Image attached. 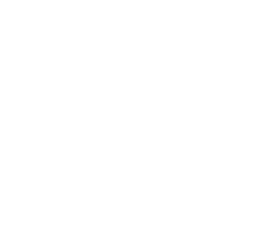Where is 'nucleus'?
I'll return each mask as SVG.
<instances>
[]
</instances>
